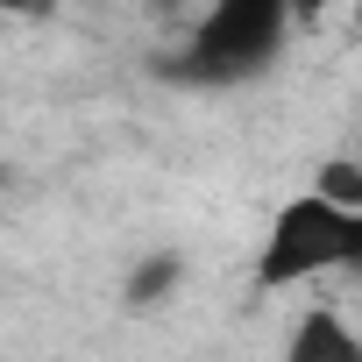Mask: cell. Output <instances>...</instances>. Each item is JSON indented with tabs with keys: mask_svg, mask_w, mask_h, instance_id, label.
<instances>
[{
	"mask_svg": "<svg viewBox=\"0 0 362 362\" xmlns=\"http://www.w3.org/2000/svg\"><path fill=\"white\" fill-rule=\"evenodd\" d=\"M355 36H362V0H355Z\"/></svg>",
	"mask_w": 362,
	"mask_h": 362,
	"instance_id": "8",
	"label": "cell"
},
{
	"mask_svg": "<svg viewBox=\"0 0 362 362\" xmlns=\"http://www.w3.org/2000/svg\"><path fill=\"white\" fill-rule=\"evenodd\" d=\"M291 29H298L291 0H214L199 15V29L185 36V50L156 57V71L177 86H242L284 57Z\"/></svg>",
	"mask_w": 362,
	"mask_h": 362,
	"instance_id": "1",
	"label": "cell"
},
{
	"mask_svg": "<svg viewBox=\"0 0 362 362\" xmlns=\"http://www.w3.org/2000/svg\"><path fill=\"white\" fill-rule=\"evenodd\" d=\"M0 185H8V163H0Z\"/></svg>",
	"mask_w": 362,
	"mask_h": 362,
	"instance_id": "9",
	"label": "cell"
},
{
	"mask_svg": "<svg viewBox=\"0 0 362 362\" xmlns=\"http://www.w3.org/2000/svg\"><path fill=\"white\" fill-rule=\"evenodd\" d=\"M284 362H362V334L341 320V313H305L284 341Z\"/></svg>",
	"mask_w": 362,
	"mask_h": 362,
	"instance_id": "3",
	"label": "cell"
},
{
	"mask_svg": "<svg viewBox=\"0 0 362 362\" xmlns=\"http://www.w3.org/2000/svg\"><path fill=\"white\" fill-rule=\"evenodd\" d=\"M320 270H362V214H348L320 192H298L270 221V242L256 256V284L284 291V284H305Z\"/></svg>",
	"mask_w": 362,
	"mask_h": 362,
	"instance_id": "2",
	"label": "cell"
},
{
	"mask_svg": "<svg viewBox=\"0 0 362 362\" xmlns=\"http://www.w3.org/2000/svg\"><path fill=\"white\" fill-rule=\"evenodd\" d=\"M0 15H43V0H0Z\"/></svg>",
	"mask_w": 362,
	"mask_h": 362,
	"instance_id": "7",
	"label": "cell"
},
{
	"mask_svg": "<svg viewBox=\"0 0 362 362\" xmlns=\"http://www.w3.org/2000/svg\"><path fill=\"white\" fill-rule=\"evenodd\" d=\"M320 15H327V0H291V22H298V29H313Z\"/></svg>",
	"mask_w": 362,
	"mask_h": 362,
	"instance_id": "6",
	"label": "cell"
},
{
	"mask_svg": "<svg viewBox=\"0 0 362 362\" xmlns=\"http://www.w3.org/2000/svg\"><path fill=\"white\" fill-rule=\"evenodd\" d=\"M313 192L334 199V206H348V214H362V163L355 156H327L320 177H313Z\"/></svg>",
	"mask_w": 362,
	"mask_h": 362,
	"instance_id": "5",
	"label": "cell"
},
{
	"mask_svg": "<svg viewBox=\"0 0 362 362\" xmlns=\"http://www.w3.org/2000/svg\"><path fill=\"white\" fill-rule=\"evenodd\" d=\"M177 284H185V256H177V249H156V256H142V263L128 270L121 298H128V313H149V305H163Z\"/></svg>",
	"mask_w": 362,
	"mask_h": 362,
	"instance_id": "4",
	"label": "cell"
}]
</instances>
